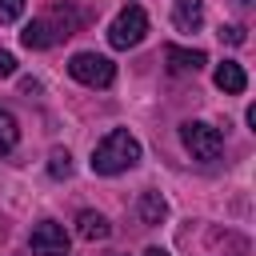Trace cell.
<instances>
[{
	"mask_svg": "<svg viewBox=\"0 0 256 256\" xmlns=\"http://www.w3.org/2000/svg\"><path fill=\"white\" fill-rule=\"evenodd\" d=\"M12 72H16V56L0 48V76H12Z\"/></svg>",
	"mask_w": 256,
	"mask_h": 256,
	"instance_id": "obj_16",
	"label": "cell"
},
{
	"mask_svg": "<svg viewBox=\"0 0 256 256\" xmlns=\"http://www.w3.org/2000/svg\"><path fill=\"white\" fill-rule=\"evenodd\" d=\"M144 36H148V12H144L140 4L120 8V16H116L112 28H108V44H112L116 52H128V48H136Z\"/></svg>",
	"mask_w": 256,
	"mask_h": 256,
	"instance_id": "obj_3",
	"label": "cell"
},
{
	"mask_svg": "<svg viewBox=\"0 0 256 256\" xmlns=\"http://www.w3.org/2000/svg\"><path fill=\"white\" fill-rule=\"evenodd\" d=\"M144 256H168V252H164V248H148Z\"/></svg>",
	"mask_w": 256,
	"mask_h": 256,
	"instance_id": "obj_17",
	"label": "cell"
},
{
	"mask_svg": "<svg viewBox=\"0 0 256 256\" xmlns=\"http://www.w3.org/2000/svg\"><path fill=\"white\" fill-rule=\"evenodd\" d=\"M180 140H184V148L192 152V160H204V164L220 160V152H224L220 128H212V124H204V120H184V124H180Z\"/></svg>",
	"mask_w": 256,
	"mask_h": 256,
	"instance_id": "obj_2",
	"label": "cell"
},
{
	"mask_svg": "<svg viewBox=\"0 0 256 256\" xmlns=\"http://www.w3.org/2000/svg\"><path fill=\"white\" fill-rule=\"evenodd\" d=\"M172 24L180 32H196L204 24V0H172Z\"/></svg>",
	"mask_w": 256,
	"mask_h": 256,
	"instance_id": "obj_9",
	"label": "cell"
},
{
	"mask_svg": "<svg viewBox=\"0 0 256 256\" xmlns=\"http://www.w3.org/2000/svg\"><path fill=\"white\" fill-rule=\"evenodd\" d=\"M68 76L88 84V88H108L116 80V64L108 56H100V52H76L68 60Z\"/></svg>",
	"mask_w": 256,
	"mask_h": 256,
	"instance_id": "obj_4",
	"label": "cell"
},
{
	"mask_svg": "<svg viewBox=\"0 0 256 256\" xmlns=\"http://www.w3.org/2000/svg\"><path fill=\"white\" fill-rule=\"evenodd\" d=\"M92 172L96 176H120L128 168L140 164V140L128 132V128H112L96 148H92Z\"/></svg>",
	"mask_w": 256,
	"mask_h": 256,
	"instance_id": "obj_1",
	"label": "cell"
},
{
	"mask_svg": "<svg viewBox=\"0 0 256 256\" xmlns=\"http://www.w3.org/2000/svg\"><path fill=\"white\" fill-rule=\"evenodd\" d=\"M136 212H140V224H160V220L168 216V200H164L160 192H140Z\"/></svg>",
	"mask_w": 256,
	"mask_h": 256,
	"instance_id": "obj_11",
	"label": "cell"
},
{
	"mask_svg": "<svg viewBox=\"0 0 256 256\" xmlns=\"http://www.w3.org/2000/svg\"><path fill=\"white\" fill-rule=\"evenodd\" d=\"M220 40H228V44H244L248 36H244L240 24H220Z\"/></svg>",
	"mask_w": 256,
	"mask_h": 256,
	"instance_id": "obj_15",
	"label": "cell"
},
{
	"mask_svg": "<svg viewBox=\"0 0 256 256\" xmlns=\"http://www.w3.org/2000/svg\"><path fill=\"white\" fill-rule=\"evenodd\" d=\"M164 60H168L172 72H200V68L208 64V56H204L200 48H180V44H168V48H164Z\"/></svg>",
	"mask_w": 256,
	"mask_h": 256,
	"instance_id": "obj_7",
	"label": "cell"
},
{
	"mask_svg": "<svg viewBox=\"0 0 256 256\" xmlns=\"http://www.w3.org/2000/svg\"><path fill=\"white\" fill-rule=\"evenodd\" d=\"M232 4H236V8H248V4H252V0H232Z\"/></svg>",
	"mask_w": 256,
	"mask_h": 256,
	"instance_id": "obj_18",
	"label": "cell"
},
{
	"mask_svg": "<svg viewBox=\"0 0 256 256\" xmlns=\"http://www.w3.org/2000/svg\"><path fill=\"white\" fill-rule=\"evenodd\" d=\"M76 232H80V240H108V236H112V224H108L100 212L84 208V212L76 216Z\"/></svg>",
	"mask_w": 256,
	"mask_h": 256,
	"instance_id": "obj_10",
	"label": "cell"
},
{
	"mask_svg": "<svg viewBox=\"0 0 256 256\" xmlns=\"http://www.w3.org/2000/svg\"><path fill=\"white\" fill-rule=\"evenodd\" d=\"M48 176H52V180H68V176H72V156H68V148H52V152H48Z\"/></svg>",
	"mask_w": 256,
	"mask_h": 256,
	"instance_id": "obj_13",
	"label": "cell"
},
{
	"mask_svg": "<svg viewBox=\"0 0 256 256\" xmlns=\"http://www.w3.org/2000/svg\"><path fill=\"white\" fill-rule=\"evenodd\" d=\"M24 16V0H0V24H16Z\"/></svg>",
	"mask_w": 256,
	"mask_h": 256,
	"instance_id": "obj_14",
	"label": "cell"
},
{
	"mask_svg": "<svg viewBox=\"0 0 256 256\" xmlns=\"http://www.w3.org/2000/svg\"><path fill=\"white\" fill-rule=\"evenodd\" d=\"M16 144H20V124L8 108H0V156H8Z\"/></svg>",
	"mask_w": 256,
	"mask_h": 256,
	"instance_id": "obj_12",
	"label": "cell"
},
{
	"mask_svg": "<svg viewBox=\"0 0 256 256\" xmlns=\"http://www.w3.org/2000/svg\"><path fill=\"white\" fill-rule=\"evenodd\" d=\"M212 80H216V88H220V92H228V96H240V92L248 88V76H244V68H240L236 60H224V64H216Z\"/></svg>",
	"mask_w": 256,
	"mask_h": 256,
	"instance_id": "obj_8",
	"label": "cell"
},
{
	"mask_svg": "<svg viewBox=\"0 0 256 256\" xmlns=\"http://www.w3.org/2000/svg\"><path fill=\"white\" fill-rule=\"evenodd\" d=\"M68 32L64 28H56L52 20H32L24 32H20V40H24V48H52L56 40H64Z\"/></svg>",
	"mask_w": 256,
	"mask_h": 256,
	"instance_id": "obj_6",
	"label": "cell"
},
{
	"mask_svg": "<svg viewBox=\"0 0 256 256\" xmlns=\"http://www.w3.org/2000/svg\"><path fill=\"white\" fill-rule=\"evenodd\" d=\"M28 248H32V256H68V232H64V224L40 220L32 228V236H28Z\"/></svg>",
	"mask_w": 256,
	"mask_h": 256,
	"instance_id": "obj_5",
	"label": "cell"
}]
</instances>
